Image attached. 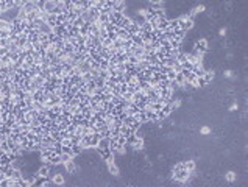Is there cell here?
I'll list each match as a JSON object with an SVG mask.
<instances>
[{"label":"cell","instance_id":"6da1fadb","mask_svg":"<svg viewBox=\"0 0 248 187\" xmlns=\"http://www.w3.org/2000/svg\"><path fill=\"white\" fill-rule=\"evenodd\" d=\"M97 153L102 156L105 161H111V159H114V153L109 150V148H97Z\"/></svg>","mask_w":248,"mask_h":187},{"label":"cell","instance_id":"7a4b0ae2","mask_svg":"<svg viewBox=\"0 0 248 187\" xmlns=\"http://www.w3.org/2000/svg\"><path fill=\"white\" fill-rule=\"evenodd\" d=\"M195 50L201 52V53L208 52V41H206V39H198V41L195 42Z\"/></svg>","mask_w":248,"mask_h":187},{"label":"cell","instance_id":"3957f363","mask_svg":"<svg viewBox=\"0 0 248 187\" xmlns=\"http://www.w3.org/2000/svg\"><path fill=\"white\" fill-rule=\"evenodd\" d=\"M66 183V178L63 176V173H53L52 175V184L55 186H63Z\"/></svg>","mask_w":248,"mask_h":187},{"label":"cell","instance_id":"277c9868","mask_svg":"<svg viewBox=\"0 0 248 187\" xmlns=\"http://www.w3.org/2000/svg\"><path fill=\"white\" fill-rule=\"evenodd\" d=\"M100 139H102V134H100V132H92L91 134V148H97Z\"/></svg>","mask_w":248,"mask_h":187},{"label":"cell","instance_id":"5b68a950","mask_svg":"<svg viewBox=\"0 0 248 187\" xmlns=\"http://www.w3.org/2000/svg\"><path fill=\"white\" fill-rule=\"evenodd\" d=\"M64 167H66V175H69V173H75V170H76V165H75L73 159H72V161H69V162H64Z\"/></svg>","mask_w":248,"mask_h":187},{"label":"cell","instance_id":"8992f818","mask_svg":"<svg viewBox=\"0 0 248 187\" xmlns=\"http://www.w3.org/2000/svg\"><path fill=\"white\" fill-rule=\"evenodd\" d=\"M37 30H39V33H45V34H50L52 33V27L49 25L47 22H42L39 27H37Z\"/></svg>","mask_w":248,"mask_h":187},{"label":"cell","instance_id":"52a82bcc","mask_svg":"<svg viewBox=\"0 0 248 187\" xmlns=\"http://www.w3.org/2000/svg\"><path fill=\"white\" fill-rule=\"evenodd\" d=\"M106 162H108V170H109V173H111V175H119V168H117V165L114 164V159L106 161Z\"/></svg>","mask_w":248,"mask_h":187},{"label":"cell","instance_id":"ba28073f","mask_svg":"<svg viewBox=\"0 0 248 187\" xmlns=\"http://www.w3.org/2000/svg\"><path fill=\"white\" fill-rule=\"evenodd\" d=\"M130 36H131V34L128 33L125 28H119V30H117V37L122 39V41H127V39H130Z\"/></svg>","mask_w":248,"mask_h":187},{"label":"cell","instance_id":"9c48e42d","mask_svg":"<svg viewBox=\"0 0 248 187\" xmlns=\"http://www.w3.org/2000/svg\"><path fill=\"white\" fill-rule=\"evenodd\" d=\"M131 147H133L134 150H142V148H144V140H142V137H137L134 142L131 144Z\"/></svg>","mask_w":248,"mask_h":187},{"label":"cell","instance_id":"30bf717a","mask_svg":"<svg viewBox=\"0 0 248 187\" xmlns=\"http://www.w3.org/2000/svg\"><path fill=\"white\" fill-rule=\"evenodd\" d=\"M80 34H81V36H88V34H91V31H89V23H88V22H84L83 25L80 27Z\"/></svg>","mask_w":248,"mask_h":187},{"label":"cell","instance_id":"8fae6325","mask_svg":"<svg viewBox=\"0 0 248 187\" xmlns=\"http://www.w3.org/2000/svg\"><path fill=\"white\" fill-rule=\"evenodd\" d=\"M203 78H205V81L209 84L212 81V78H214V70H205V73H203Z\"/></svg>","mask_w":248,"mask_h":187},{"label":"cell","instance_id":"7c38bea8","mask_svg":"<svg viewBox=\"0 0 248 187\" xmlns=\"http://www.w3.org/2000/svg\"><path fill=\"white\" fill-rule=\"evenodd\" d=\"M98 22L100 23H108V22H109V14H108V13H100L98 14Z\"/></svg>","mask_w":248,"mask_h":187},{"label":"cell","instance_id":"4fadbf2b","mask_svg":"<svg viewBox=\"0 0 248 187\" xmlns=\"http://www.w3.org/2000/svg\"><path fill=\"white\" fill-rule=\"evenodd\" d=\"M72 159H75L73 156L70 154V153H61V162H69V161H72Z\"/></svg>","mask_w":248,"mask_h":187},{"label":"cell","instance_id":"5bb4252c","mask_svg":"<svg viewBox=\"0 0 248 187\" xmlns=\"http://www.w3.org/2000/svg\"><path fill=\"white\" fill-rule=\"evenodd\" d=\"M184 168H186V170H189L190 173H192V171L195 170V162H193V161H187V162H184Z\"/></svg>","mask_w":248,"mask_h":187},{"label":"cell","instance_id":"9a60e30c","mask_svg":"<svg viewBox=\"0 0 248 187\" xmlns=\"http://www.w3.org/2000/svg\"><path fill=\"white\" fill-rule=\"evenodd\" d=\"M117 144L120 145V147H128V142H127V137L123 136V134H119V137H117Z\"/></svg>","mask_w":248,"mask_h":187},{"label":"cell","instance_id":"2e32d148","mask_svg":"<svg viewBox=\"0 0 248 187\" xmlns=\"http://www.w3.org/2000/svg\"><path fill=\"white\" fill-rule=\"evenodd\" d=\"M175 81H176V83H178V86H180V88H181V86L184 84V81H186V80H184V75H183L181 72H180V73H176V76H175Z\"/></svg>","mask_w":248,"mask_h":187},{"label":"cell","instance_id":"e0dca14e","mask_svg":"<svg viewBox=\"0 0 248 187\" xmlns=\"http://www.w3.org/2000/svg\"><path fill=\"white\" fill-rule=\"evenodd\" d=\"M0 150H3L6 153L10 151V145H8V142H6V139L5 140H0Z\"/></svg>","mask_w":248,"mask_h":187},{"label":"cell","instance_id":"ac0fdd59","mask_svg":"<svg viewBox=\"0 0 248 187\" xmlns=\"http://www.w3.org/2000/svg\"><path fill=\"white\" fill-rule=\"evenodd\" d=\"M13 30H8V28H0V37H8L11 34Z\"/></svg>","mask_w":248,"mask_h":187},{"label":"cell","instance_id":"d6986e66","mask_svg":"<svg viewBox=\"0 0 248 187\" xmlns=\"http://www.w3.org/2000/svg\"><path fill=\"white\" fill-rule=\"evenodd\" d=\"M122 100H128V101H133V94H131V92H123L122 94Z\"/></svg>","mask_w":248,"mask_h":187},{"label":"cell","instance_id":"ffe728a7","mask_svg":"<svg viewBox=\"0 0 248 187\" xmlns=\"http://www.w3.org/2000/svg\"><path fill=\"white\" fill-rule=\"evenodd\" d=\"M37 41H39V42H45V41H49V34H45V33H39V36H37Z\"/></svg>","mask_w":248,"mask_h":187},{"label":"cell","instance_id":"44dd1931","mask_svg":"<svg viewBox=\"0 0 248 187\" xmlns=\"http://www.w3.org/2000/svg\"><path fill=\"white\" fill-rule=\"evenodd\" d=\"M225 178H226L228 181H234V179H236V173H234V171H228V173L225 175Z\"/></svg>","mask_w":248,"mask_h":187},{"label":"cell","instance_id":"7402d4cb","mask_svg":"<svg viewBox=\"0 0 248 187\" xmlns=\"http://www.w3.org/2000/svg\"><path fill=\"white\" fill-rule=\"evenodd\" d=\"M83 23H84V20H83V17H81V16H80V17H76V19H75V22H73V25L80 28V27L83 25Z\"/></svg>","mask_w":248,"mask_h":187},{"label":"cell","instance_id":"603a6c76","mask_svg":"<svg viewBox=\"0 0 248 187\" xmlns=\"http://www.w3.org/2000/svg\"><path fill=\"white\" fill-rule=\"evenodd\" d=\"M108 37H109L111 41H115V39H117V33H114V31H109V33H108Z\"/></svg>","mask_w":248,"mask_h":187},{"label":"cell","instance_id":"cb8c5ba5","mask_svg":"<svg viewBox=\"0 0 248 187\" xmlns=\"http://www.w3.org/2000/svg\"><path fill=\"white\" fill-rule=\"evenodd\" d=\"M200 131H201V134H209V131H211V129H209L208 126H203Z\"/></svg>","mask_w":248,"mask_h":187},{"label":"cell","instance_id":"d4e9b609","mask_svg":"<svg viewBox=\"0 0 248 187\" xmlns=\"http://www.w3.org/2000/svg\"><path fill=\"white\" fill-rule=\"evenodd\" d=\"M225 76H226V78H231V76H232V72H231V70H226V72H225Z\"/></svg>","mask_w":248,"mask_h":187},{"label":"cell","instance_id":"484cf974","mask_svg":"<svg viewBox=\"0 0 248 187\" xmlns=\"http://www.w3.org/2000/svg\"><path fill=\"white\" fill-rule=\"evenodd\" d=\"M225 34H226V30L222 28V30H220V36H225Z\"/></svg>","mask_w":248,"mask_h":187}]
</instances>
